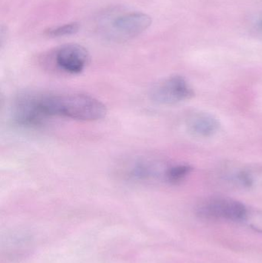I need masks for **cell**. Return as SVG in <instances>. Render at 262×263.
Returning <instances> with one entry per match:
<instances>
[{"instance_id":"1","label":"cell","mask_w":262,"mask_h":263,"mask_svg":"<svg viewBox=\"0 0 262 263\" xmlns=\"http://www.w3.org/2000/svg\"><path fill=\"white\" fill-rule=\"evenodd\" d=\"M33 103L46 123L53 117L92 122L106 117L107 109L102 102L82 93H33Z\"/></svg>"},{"instance_id":"12","label":"cell","mask_w":262,"mask_h":263,"mask_svg":"<svg viewBox=\"0 0 262 263\" xmlns=\"http://www.w3.org/2000/svg\"><path fill=\"white\" fill-rule=\"evenodd\" d=\"M258 26H259L260 29L262 30V18L260 20L259 23H258Z\"/></svg>"},{"instance_id":"2","label":"cell","mask_w":262,"mask_h":263,"mask_svg":"<svg viewBox=\"0 0 262 263\" xmlns=\"http://www.w3.org/2000/svg\"><path fill=\"white\" fill-rule=\"evenodd\" d=\"M248 211L247 207L239 201L221 196L206 199L196 210L198 216L203 219L232 222H245Z\"/></svg>"},{"instance_id":"5","label":"cell","mask_w":262,"mask_h":263,"mask_svg":"<svg viewBox=\"0 0 262 263\" xmlns=\"http://www.w3.org/2000/svg\"><path fill=\"white\" fill-rule=\"evenodd\" d=\"M166 168L154 159L140 156L128 162L124 168V176L133 182H151L164 179Z\"/></svg>"},{"instance_id":"4","label":"cell","mask_w":262,"mask_h":263,"mask_svg":"<svg viewBox=\"0 0 262 263\" xmlns=\"http://www.w3.org/2000/svg\"><path fill=\"white\" fill-rule=\"evenodd\" d=\"M52 64L57 70L69 75H77L89 64L87 49L78 44H66L55 49L52 54Z\"/></svg>"},{"instance_id":"8","label":"cell","mask_w":262,"mask_h":263,"mask_svg":"<svg viewBox=\"0 0 262 263\" xmlns=\"http://www.w3.org/2000/svg\"><path fill=\"white\" fill-rule=\"evenodd\" d=\"M192 170V167L187 164H178L168 166L165 172L163 180L168 183H178L189 175Z\"/></svg>"},{"instance_id":"9","label":"cell","mask_w":262,"mask_h":263,"mask_svg":"<svg viewBox=\"0 0 262 263\" xmlns=\"http://www.w3.org/2000/svg\"><path fill=\"white\" fill-rule=\"evenodd\" d=\"M80 29L79 23H71L56 27L50 28L45 32L49 37H62L73 35L78 32Z\"/></svg>"},{"instance_id":"3","label":"cell","mask_w":262,"mask_h":263,"mask_svg":"<svg viewBox=\"0 0 262 263\" xmlns=\"http://www.w3.org/2000/svg\"><path fill=\"white\" fill-rule=\"evenodd\" d=\"M150 96L158 104L173 105L192 98L194 92L184 77L172 76L155 85Z\"/></svg>"},{"instance_id":"6","label":"cell","mask_w":262,"mask_h":263,"mask_svg":"<svg viewBox=\"0 0 262 263\" xmlns=\"http://www.w3.org/2000/svg\"><path fill=\"white\" fill-rule=\"evenodd\" d=\"M152 24V18L143 12H130L113 20L112 28L116 36L131 38L143 33Z\"/></svg>"},{"instance_id":"11","label":"cell","mask_w":262,"mask_h":263,"mask_svg":"<svg viewBox=\"0 0 262 263\" xmlns=\"http://www.w3.org/2000/svg\"><path fill=\"white\" fill-rule=\"evenodd\" d=\"M235 180L243 187L249 188L253 185L254 180L250 173L246 171H240L235 176Z\"/></svg>"},{"instance_id":"7","label":"cell","mask_w":262,"mask_h":263,"mask_svg":"<svg viewBox=\"0 0 262 263\" xmlns=\"http://www.w3.org/2000/svg\"><path fill=\"white\" fill-rule=\"evenodd\" d=\"M186 126L189 133L195 137L209 138L218 133L220 123L211 114L195 112L188 117Z\"/></svg>"},{"instance_id":"10","label":"cell","mask_w":262,"mask_h":263,"mask_svg":"<svg viewBox=\"0 0 262 263\" xmlns=\"http://www.w3.org/2000/svg\"><path fill=\"white\" fill-rule=\"evenodd\" d=\"M245 222H247L249 227H252L254 230L262 233V213L261 212L248 211Z\"/></svg>"}]
</instances>
